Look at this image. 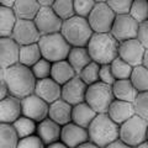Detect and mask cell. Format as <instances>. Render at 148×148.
Listing matches in <instances>:
<instances>
[{"label": "cell", "instance_id": "cell-31", "mask_svg": "<svg viewBox=\"0 0 148 148\" xmlns=\"http://www.w3.org/2000/svg\"><path fill=\"white\" fill-rule=\"evenodd\" d=\"M130 80L132 82V84L135 85L138 92L148 91V69L143 66L135 67Z\"/></svg>", "mask_w": 148, "mask_h": 148}, {"label": "cell", "instance_id": "cell-16", "mask_svg": "<svg viewBox=\"0 0 148 148\" xmlns=\"http://www.w3.org/2000/svg\"><path fill=\"white\" fill-rule=\"evenodd\" d=\"M89 141V132L88 128L80 127L74 122H69L62 126L61 142L69 148H77L83 143Z\"/></svg>", "mask_w": 148, "mask_h": 148}, {"label": "cell", "instance_id": "cell-40", "mask_svg": "<svg viewBox=\"0 0 148 148\" xmlns=\"http://www.w3.org/2000/svg\"><path fill=\"white\" fill-rule=\"evenodd\" d=\"M17 148H46V145L38 136L34 135L30 137L21 138L20 142H18Z\"/></svg>", "mask_w": 148, "mask_h": 148}, {"label": "cell", "instance_id": "cell-47", "mask_svg": "<svg viewBox=\"0 0 148 148\" xmlns=\"http://www.w3.org/2000/svg\"><path fill=\"white\" fill-rule=\"evenodd\" d=\"M46 148H69V147H67L63 142L59 141V142L52 143V145H49V146H46Z\"/></svg>", "mask_w": 148, "mask_h": 148}, {"label": "cell", "instance_id": "cell-3", "mask_svg": "<svg viewBox=\"0 0 148 148\" xmlns=\"http://www.w3.org/2000/svg\"><path fill=\"white\" fill-rule=\"evenodd\" d=\"M89 141L100 148L108 147L120 140V125L114 122L108 114H98L94 121L88 127Z\"/></svg>", "mask_w": 148, "mask_h": 148}, {"label": "cell", "instance_id": "cell-50", "mask_svg": "<svg viewBox=\"0 0 148 148\" xmlns=\"http://www.w3.org/2000/svg\"><path fill=\"white\" fill-rule=\"evenodd\" d=\"M135 148H148V141L141 143V145H138V146H137V147H135Z\"/></svg>", "mask_w": 148, "mask_h": 148}, {"label": "cell", "instance_id": "cell-2", "mask_svg": "<svg viewBox=\"0 0 148 148\" xmlns=\"http://www.w3.org/2000/svg\"><path fill=\"white\" fill-rule=\"evenodd\" d=\"M120 42L111 34H94L86 48L92 62L104 66L111 64L119 57Z\"/></svg>", "mask_w": 148, "mask_h": 148}, {"label": "cell", "instance_id": "cell-33", "mask_svg": "<svg viewBox=\"0 0 148 148\" xmlns=\"http://www.w3.org/2000/svg\"><path fill=\"white\" fill-rule=\"evenodd\" d=\"M100 67H101L100 64L91 62L90 64H88L78 75H79V78L88 86L92 85V84H95V83L100 82V77H99L100 75Z\"/></svg>", "mask_w": 148, "mask_h": 148}, {"label": "cell", "instance_id": "cell-37", "mask_svg": "<svg viewBox=\"0 0 148 148\" xmlns=\"http://www.w3.org/2000/svg\"><path fill=\"white\" fill-rule=\"evenodd\" d=\"M96 1L94 0H74V10H75V15L88 18L91 14L92 9L95 8Z\"/></svg>", "mask_w": 148, "mask_h": 148}, {"label": "cell", "instance_id": "cell-43", "mask_svg": "<svg viewBox=\"0 0 148 148\" xmlns=\"http://www.w3.org/2000/svg\"><path fill=\"white\" fill-rule=\"evenodd\" d=\"M9 95H10V92H9V89H8V86L5 84V82L0 80V100L5 99Z\"/></svg>", "mask_w": 148, "mask_h": 148}, {"label": "cell", "instance_id": "cell-20", "mask_svg": "<svg viewBox=\"0 0 148 148\" xmlns=\"http://www.w3.org/2000/svg\"><path fill=\"white\" fill-rule=\"evenodd\" d=\"M108 115L114 122H116L117 125H122L123 122H126L127 120H130L136 115L135 105L132 103L115 99L112 104L110 105Z\"/></svg>", "mask_w": 148, "mask_h": 148}, {"label": "cell", "instance_id": "cell-42", "mask_svg": "<svg viewBox=\"0 0 148 148\" xmlns=\"http://www.w3.org/2000/svg\"><path fill=\"white\" fill-rule=\"evenodd\" d=\"M137 40L143 45V47H145L146 49H148V21L143 22V24L140 25Z\"/></svg>", "mask_w": 148, "mask_h": 148}, {"label": "cell", "instance_id": "cell-44", "mask_svg": "<svg viewBox=\"0 0 148 148\" xmlns=\"http://www.w3.org/2000/svg\"><path fill=\"white\" fill-rule=\"evenodd\" d=\"M105 148H133V147H130V146L126 145V143H123L122 141L117 140V141H115L114 143H111V145H109Z\"/></svg>", "mask_w": 148, "mask_h": 148}, {"label": "cell", "instance_id": "cell-35", "mask_svg": "<svg viewBox=\"0 0 148 148\" xmlns=\"http://www.w3.org/2000/svg\"><path fill=\"white\" fill-rule=\"evenodd\" d=\"M130 16H132L140 25L148 21V0H135L132 3Z\"/></svg>", "mask_w": 148, "mask_h": 148}, {"label": "cell", "instance_id": "cell-49", "mask_svg": "<svg viewBox=\"0 0 148 148\" xmlns=\"http://www.w3.org/2000/svg\"><path fill=\"white\" fill-rule=\"evenodd\" d=\"M143 67H146L148 69V49H146L145 52V57H143V63H142Z\"/></svg>", "mask_w": 148, "mask_h": 148}, {"label": "cell", "instance_id": "cell-5", "mask_svg": "<svg viewBox=\"0 0 148 148\" xmlns=\"http://www.w3.org/2000/svg\"><path fill=\"white\" fill-rule=\"evenodd\" d=\"M38 46L42 52V57L51 63L66 61L72 49V46L67 42V40L64 38L61 32L42 36Z\"/></svg>", "mask_w": 148, "mask_h": 148}, {"label": "cell", "instance_id": "cell-12", "mask_svg": "<svg viewBox=\"0 0 148 148\" xmlns=\"http://www.w3.org/2000/svg\"><path fill=\"white\" fill-rule=\"evenodd\" d=\"M41 34L35 21L30 20H17L16 26L14 29L12 38L16 41L22 47V46H29L38 43L41 40Z\"/></svg>", "mask_w": 148, "mask_h": 148}, {"label": "cell", "instance_id": "cell-28", "mask_svg": "<svg viewBox=\"0 0 148 148\" xmlns=\"http://www.w3.org/2000/svg\"><path fill=\"white\" fill-rule=\"evenodd\" d=\"M42 52L40 49L38 43L22 46L20 49V64L32 68L37 62L42 59Z\"/></svg>", "mask_w": 148, "mask_h": 148}, {"label": "cell", "instance_id": "cell-29", "mask_svg": "<svg viewBox=\"0 0 148 148\" xmlns=\"http://www.w3.org/2000/svg\"><path fill=\"white\" fill-rule=\"evenodd\" d=\"M20 137L11 123H0V148H17Z\"/></svg>", "mask_w": 148, "mask_h": 148}, {"label": "cell", "instance_id": "cell-41", "mask_svg": "<svg viewBox=\"0 0 148 148\" xmlns=\"http://www.w3.org/2000/svg\"><path fill=\"white\" fill-rule=\"evenodd\" d=\"M99 77H100L101 83H105V84L111 85V86H112L115 84V82H116L110 64H104V66L100 67V75Z\"/></svg>", "mask_w": 148, "mask_h": 148}, {"label": "cell", "instance_id": "cell-17", "mask_svg": "<svg viewBox=\"0 0 148 148\" xmlns=\"http://www.w3.org/2000/svg\"><path fill=\"white\" fill-rule=\"evenodd\" d=\"M22 116L21 99L9 95L5 99L0 100V122L14 123L17 119Z\"/></svg>", "mask_w": 148, "mask_h": 148}, {"label": "cell", "instance_id": "cell-38", "mask_svg": "<svg viewBox=\"0 0 148 148\" xmlns=\"http://www.w3.org/2000/svg\"><path fill=\"white\" fill-rule=\"evenodd\" d=\"M108 5L111 8V10L115 12V15H130L132 6V0H109Z\"/></svg>", "mask_w": 148, "mask_h": 148}, {"label": "cell", "instance_id": "cell-4", "mask_svg": "<svg viewBox=\"0 0 148 148\" xmlns=\"http://www.w3.org/2000/svg\"><path fill=\"white\" fill-rule=\"evenodd\" d=\"M61 34L72 47H86L94 31L91 30L88 18L75 15L67 21H63Z\"/></svg>", "mask_w": 148, "mask_h": 148}, {"label": "cell", "instance_id": "cell-25", "mask_svg": "<svg viewBox=\"0 0 148 148\" xmlns=\"http://www.w3.org/2000/svg\"><path fill=\"white\" fill-rule=\"evenodd\" d=\"M96 115L98 114H96L86 103H82V104L73 106L72 122H74L80 127L88 128L91 125V122L94 121Z\"/></svg>", "mask_w": 148, "mask_h": 148}, {"label": "cell", "instance_id": "cell-18", "mask_svg": "<svg viewBox=\"0 0 148 148\" xmlns=\"http://www.w3.org/2000/svg\"><path fill=\"white\" fill-rule=\"evenodd\" d=\"M35 94L51 105L54 101L62 99V85L56 83L52 78L37 80Z\"/></svg>", "mask_w": 148, "mask_h": 148}, {"label": "cell", "instance_id": "cell-1", "mask_svg": "<svg viewBox=\"0 0 148 148\" xmlns=\"http://www.w3.org/2000/svg\"><path fill=\"white\" fill-rule=\"evenodd\" d=\"M5 84L9 89V92L12 96L18 99H24L26 96L35 94L37 79L35 78L31 68L16 64L5 69Z\"/></svg>", "mask_w": 148, "mask_h": 148}, {"label": "cell", "instance_id": "cell-34", "mask_svg": "<svg viewBox=\"0 0 148 148\" xmlns=\"http://www.w3.org/2000/svg\"><path fill=\"white\" fill-rule=\"evenodd\" d=\"M110 66H111L114 77L116 80H123V79H130V78H131L133 67L130 66V64L126 63L125 61H122L120 57H117Z\"/></svg>", "mask_w": 148, "mask_h": 148}, {"label": "cell", "instance_id": "cell-27", "mask_svg": "<svg viewBox=\"0 0 148 148\" xmlns=\"http://www.w3.org/2000/svg\"><path fill=\"white\" fill-rule=\"evenodd\" d=\"M17 20L18 18L16 17L14 10L0 6V36H1V38L12 37Z\"/></svg>", "mask_w": 148, "mask_h": 148}, {"label": "cell", "instance_id": "cell-21", "mask_svg": "<svg viewBox=\"0 0 148 148\" xmlns=\"http://www.w3.org/2000/svg\"><path fill=\"white\" fill-rule=\"evenodd\" d=\"M72 112L73 106L63 99H59L49 105L48 117L61 126H64V125L72 122Z\"/></svg>", "mask_w": 148, "mask_h": 148}, {"label": "cell", "instance_id": "cell-13", "mask_svg": "<svg viewBox=\"0 0 148 148\" xmlns=\"http://www.w3.org/2000/svg\"><path fill=\"white\" fill-rule=\"evenodd\" d=\"M145 52L146 48L137 38L121 42L119 47V57L133 68L142 66Z\"/></svg>", "mask_w": 148, "mask_h": 148}, {"label": "cell", "instance_id": "cell-46", "mask_svg": "<svg viewBox=\"0 0 148 148\" xmlns=\"http://www.w3.org/2000/svg\"><path fill=\"white\" fill-rule=\"evenodd\" d=\"M38 4L41 8H52L54 0H38Z\"/></svg>", "mask_w": 148, "mask_h": 148}, {"label": "cell", "instance_id": "cell-30", "mask_svg": "<svg viewBox=\"0 0 148 148\" xmlns=\"http://www.w3.org/2000/svg\"><path fill=\"white\" fill-rule=\"evenodd\" d=\"M37 125L38 123L36 121H34V120H31L26 116H21L20 119H17L16 121L12 123V126L15 127L17 135L21 140V138L36 135L37 133Z\"/></svg>", "mask_w": 148, "mask_h": 148}, {"label": "cell", "instance_id": "cell-32", "mask_svg": "<svg viewBox=\"0 0 148 148\" xmlns=\"http://www.w3.org/2000/svg\"><path fill=\"white\" fill-rule=\"evenodd\" d=\"M52 9L56 12V15L61 18L62 21H67L69 18L75 16L73 0H56Z\"/></svg>", "mask_w": 148, "mask_h": 148}, {"label": "cell", "instance_id": "cell-9", "mask_svg": "<svg viewBox=\"0 0 148 148\" xmlns=\"http://www.w3.org/2000/svg\"><path fill=\"white\" fill-rule=\"evenodd\" d=\"M140 24L130 15H119L115 18L112 30L110 34L116 38L120 43L130 40H136L138 37Z\"/></svg>", "mask_w": 148, "mask_h": 148}, {"label": "cell", "instance_id": "cell-8", "mask_svg": "<svg viewBox=\"0 0 148 148\" xmlns=\"http://www.w3.org/2000/svg\"><path fill=\"white\" fill-rule=\"evenodd\" d=\"M116 15L106 1H96L95 8L88 17V22L94 34H110Z\"/></svg>", "mask_w": 148, "mask_h": 148}, {"label": "cell", "instance_id": "cell-24", "mask_svg": "<svg viewBox=\"0 0 148 148\" xmlns=\"http://www.w3.org/2000/svg\"><path fill=\"white\" fill-rule=\"evenodd\" d=\"M78 74L75 73V71L73 69V67L71 66L67 59L66 61H61L57 63L52 64V72H51V78L58 83L59 85H64L67 84L68 82H71L73 78H75Z\"/></svg>", "mask_w": 148, "mask_h": 148}, {"label": "cell", "instance_id": "cell-39", "mask_svg": "<svg viewBox=\"0 0 148 148\" xmlns=\"http://www.w3.org/2000/svg\"><path fill=\"white\" fill-rule=\"evenodd\" d=\"M133 105H135L136 115L148 121V91L140 92Z\"/></svg>", "mask_w": 148, "mask_h": 148}, {"label": "cell", "instance_id": "cell-10", "mask_svg": "<svg viewBox=\"0 0 148 148\" xmlns=\"http://www.w3.org/2000/svg\"><path fill=\"white\" fill-rule=\"evenodd\" d=\"M21 105L22 116L34 120L37 123H40L41 121H43L48 117L49 104H47L43 99H41L36 94H32L21 99Z\"/></svg>", "mask_w": 148, "mask_h": 148}, {"label": "cell", "instance_id": "cell-51", "mask_svg": "<svg viewBox=\"0 0 148 148\" xmlns=\"http://www.w3.org/2000/svg\"><path fill=\"white\" fill-rule=\"evenodd\" d=\"M147 141H148V128H147Z\"/></svg>", "mask_w": 148, "mask_h": 148}, {"label": "cell", "instance_id": "cell-19", "mask_svg": "<svg viewBox=\"0 0 148 148\" xmlns=\"http://www.w3.org/2000/svg\"><path fill=\"white\" fill-rule=\"evenodd\" d=\"M37 136H38L46 146H49L52 143L61 141L62 135V126L54 122L53 120L47 117L43 121L37 125Z\"/></svg>", "mask_w": 148, "mask_h": 148}, {"label": "cell", "instance_id": "cell-36", "mask_svg": "<svg viewBox=\"0 0 148 148\" xmlns=\"http://www.w3.org/2000/svg\"><path fill=\"white\" fill-rule=\"evenodd\" d=\"M52 64L47 59L42 58L40 62H37L34 67L31 68L32 73L37 80L41 79H47V78H51V72H52Z\"/></svg>", "mask_w": 148, "mask_h": 148}, {"label": "cell", "instance_id": "cell-11", "mask_svg": "<svg viewBox=\"0 0 148 148\" xmlns=\"http://www.w3.org/2000/svg\"><path fill=\"white\" fill-rule=\"evenodd\" d=\"M35 24L41 36L59 34L63 26V21L59 18L52 8H41L38 15L35 18Z\"/></svg>", "mask_w": 148, "mask_h": 148}, {"label": "cell", "instance_id": "cell-45", "mask_svg": "<svg viewBox=\"0 0 148 148\" xmlns=\"http://www.w3.org/2000/svg\"><path fill=\"white\" fill-rule=\"evenodd\" d=\"M15 5H16V0H11V1H9V0H1V1H0V6L11 9V10H14Z\"/></svg>", "mask_w": 148, "mask_h": 148}, {"label": "cell", "instance_id": "cell-6", "mask_svg": "<svg viewBox=\"0 0 148 148\" xmlns=\"http://www.w3.org/2000/svg\"><path fill=\"white\" fill-rule=\"evenodd\" d=\"M115 100L112 86L105 83L98 82L88 86L85 103L95 111L96 114H108L110 105Z\"/></svg>", "mask_w": 148, "mask_h": 148}, {"label": "cell", "instance_id": "cell-7", "mask_svg": "<svg viewBox=\"0 0 148 148\" xmlns=\"http://www.w3.org/2000/svg\"><path fill=\"white\" fill-rule=\"evenodd\" d=\"M148 121L135 115L126 122L120 125V141L130 147H137L147 141Z\"/></svg>", "mask_w": 148, "mask_h": 148}, {"label": "cell", "instance_id": "cell-15", "mask_svg": "<svg viewBox=\"0 0 148 148\" xmlns=\"http://www.w3.org/2000/svg\"><path fill=\"white\" fill-rule=\"evenodd\" d=\"M86 90L88 85L80 79L79 75H77L62 86V99L72 106H75L78 104L85 103Z\"/></svg>", "mask_w": 148, "mask_h": 148}, {"label": "cell", "instance_id": "cell-23", "mask_svg": "<svg viewBox=\"0 0 148 148\" xmlns=\"http://www.w3.org/2000/svg\"><path fill=\"white\" fill-rule=\"evenodd\" d=\"M40 10L38 0H16V5L14 8V12L18 20L30 21H35Z\"/></svg>", "mask_w": 148, "mask_h": 148}, {"label": "cell", "instance_id": "cell-22", "mask_svg": "<svg viewBox=\"0 0 148 148\" xmlns=\"http://www.w3.org/2000/svg\"><path fill=\"white\" fill-rule=\"evenodd\" d=\"M112 91L116 100L127 101V103H132V104L136 101L138 94H140L130 79L116 80L115 84L112 85Z\"/></svg>", "mask_w": 148, "mask_h": 148}, {"label": "cell", "instance_id": "cell-48", "mask_svg": "<svg viewBox=\"0 0 148 148\" xmlns=\"http://www.w3.org/2000/svg\"><path fill=\"white\" fill-rule=\"evenodd\" d=\"M77 148H100L99 146H96L95 143H92L90 141H88L85 143H83V145H80L79 147H77Z\"/></svg>", "mask_w": 148, "mask_h": 148}, {"label": "cell", "instance_id": "cell-14", "mask_svg": "<svg viewBox=\"0 0 148 148\" xmlns=\"http://www.w3.org/2000/svg\"><path fill=\"white\" fill-rule=\"evenodd\" d=\"M20 49L18 45L12 37L0 38V66L8 69L20 63Z\"/></svg>", "mask_w": 148, "mask_h": 148}, {"label": "cell", "instance_id": "cell-26", "mask_svg": "<svg viewBox=\"0 0 148 148\" xmlns=\"http://www.w3.org/2000/svg\"><path fill=\"white\" fill-rule=\"evenodd\" d=\"M67 61L71 63V66L75 71V73L79 74L88 64L92 62V59L86 47H72Z\"/></svg>", "mask_w": 148, "mask_h": 148}]
</instances>
